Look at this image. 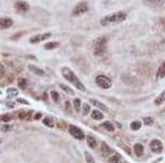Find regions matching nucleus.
<instances>
[{"label":"nucleus","mask_w":165,"mask_h":163,"mask_svg":"<svg viewBox=\"0 0 165 163\" xmlns=\"http://www.w3.org/2000/svg\"><path fill=\"white\" fill-rule=\"evenodd\" d=\"M134 153L137 157H142V153H144V146H142V144H138V143L135 144L134 145Z\"/></svg>","instance_id":"nucleus-14"},{"label":"nucleus","mask_w":165,"mask_h":163,"mask_svg":"<svg viewBox=\"0 0 165 163\" xmlns=\"http://www.w3.org/2000/svg\"><path fill=\"white\" fill-rule=\"evenodd\" d=\"M13 25V20L9 17H2L0 19V28L1 29H8Z\"/></svg>","instance_id":"nucleus-10"},{"label":"nucleus","mask_w":165,"mask_h":163,"mask_svg":"<svg viewBox=\"0 0 165 163\" xmlns=\"http://www.w3.org/2000/svg\"><path fill=\"white\" fill-rule=\"evenodd\" d=\"M28 69L30 70L33 73L37 74V75H41V76H42V75H44V71H43V70H41L40 68H38V67L34 66V64H29Z\"/></svg>","instance_id":"nucleus-13"},{"label":"nucleus","mask_w":165,"mask_h":163,"mask_svg":"<svg viewBox=\"0 0 165 163\" xmlns=\"http://www.w3.org/2000/svg\"><path fill=\"white\" fill-rule=\"evenodd\" d=\"M101 155L103 156H108L109 153H111V148L107 145L106 143H101Z\"/></svg>","instance_id":"nucleus-16"},{"label":"nucleus","mask_w":165,"mask_h":163,"mask_svg":"<svg viewBox=\"0 0 165 163\" xmlns=\"http://www.w3.org/2000/svg\"><path fill=\"white\" fill-rule=\"evenodd\" d=\"M95 82L96 84L101 87V88H103V89H109L111 87L110 79H108L106 75H103V74H101V75H97L95 79Z\"/></svg>","instance_id":"nucleus-5"},{"label":"nucleus","mask_w":165,"mask_h":163,"mask_svg":"<svg viewBox=\"0 0 165 163\" xmlns=\"http://www.w3.org/2000/svg\"><path fill=\"white\" fill-rule=\"evenodd\" d=\"M68 131H69L70 135L71 136H73V138H76V140H84L85 135L84 133H83V131L81 130L80 128L76 127V126H69V129H68Z\"/></svg>","instance_id":"nucleus-6"},{"label":"nucleus","mask_w":165,"mask_h":163,"mask_svg":"<svg viewBox=\"0 0 165 163\" xmlns=\"http://www.w3.org/2000/svg\"><path fill=\"white\" fill-rule=\"evenodd\" d=\"M157 79H162L165 77V61L160 66L159 70H157Z\"/></svg>","instance_id":"nucleus-15"},{"label":"nucleus","mask_w":165,"mask_h":163,"mask_svg":"<svg viewBox=\"0 0 165 163\" xmlns=\"http://www.w3.org/2000/svg\"><path fill=\"white\" fill-rule=\"evenodd\" d=\"M62 74H63V76H64V79H67V81L69 82V83H71L73 86H76L77 89L81 90V91H84L85 90V86L81 83L80 79H78L77 75H76L69 68H66V67L62 68Z\"/></svg>","instance_id":"nucleus-2"},{"label":"nucleus","mask_w":165,"mask_h":163,"mask_svg":"<svg viewBox=\"0 0 165 163\" xmlns=\"http://www.w3.org/2000/svg\"><path fill=\"white\" fill-rule=\"evenodd\" d=\"M17 101L20 102V103H24V104H28V102L25 101V100H23V99H17Z\"/></svg>","instance_id":"nucleus-36"},{"label":"nucleus","mask_w":165,"mask_h":163,"mask_svg":"<svg viewBox=\"0 0 165 163\" xmlns=\"http://www.w3.org/2000/svg\"><path fill=\"white\" fill-rule=\"evenodd\" d=\"M145 2L151 8H161L164 4L165 0H145Z\"/></svg>","instance_id":"nucleus-11"},{"label":"nucleus","mask_w":165,"mask_h":163,"mask_svg":"<svg viewBox=\"0 0 165 163\" xmlns=\"http://www.w3.org/2000/svg\"><path fill=\"white\" fill-rule=\"evenodd\" d=\"M43 125H45L47 127H54V123H53V120H52V118L50 117H47V118H44L43 119Z\"/></svg>","instance_id":"nucleus-27"},{"label":"nucleus","mask_w":165,"mask_h":163,"mask_svg":"<svg viewBox=\"0 0 165 163\" xmlns=\"http://www.w3.org/2000/svg\"><path fill=\"white\" fill-rule=\"evenodd\" d=\"M120 162V156L118 153H114L109 159V163H119Z\"/></svg>","instance_id":"nucleus-26"},{"label":"nucleus","mask_w":165,"mask_h":163,"mask_svg":"<svg viewBox=\"0 0 165 163\" xmlns=\"http://www.w3.org/2000/svg\"><path fill=\"white\" fill-rule=\"evenodd\" d=\"M40 116H41V114H37L35 118H36V119H39V118H40Z\"/></svg>","instance_id":"nucleus-39"},{"label":"nucleus","mask_w":165,"mask_h":163,"mask_svg":"<svg viewBox=\"0 0 165 163\" xmlns=\"http://www.w3.org/2000/svg\"><path fill=\"white\" fill-rule=\"evenodd\" d=\"M86 143H88L89 147H91V148H96V146H97L96 140L93 138V136H91V135H88V136H86Z\"/></svg>","instance_id":"nucleus-17"},{"label":"nucleus","mask_w":165,"mask_h":163,"mask_svg":"<svg viewBox=\"0 0 165 163\" xmlns=\"http://www.w3.org/2000/svg\"><path fill=\"white\" fill-rule=\"evenodd\" d=\"M15 9L21 13L27 12V11L29 10V4L26 2V1H16Z\"/></svg>","instance_id":"nucleus-9"},{"label":"nucleus","mask_w":165,"mask_h":163,"mask_svg":"<svg viewBox=\"0 0 165 163\" xmlns=\"http://www.w3.org/2000/svg\"><path fill=\"white\" fill-rule=\"evenodd\" d=\"M90 102H91V103H92V104H93L95 107H98V108H101V111H104V112H108V107H107L105 104H103L101 102L97 101V100H95V99H91V100H90Z\"/></svg>","instance_id":"nucleus-12"},{"label":"nucleus","mask_w":165,"mask_h":163,"mask_svg":"<svg viewBox=\"0 0 165 163\" xmlns=\"http://www.w3.org/2000/svg\"><path fill=\"white\" fill-rule=\"evenodd\" d=\"M153 122H154V119L152 117H145L144 118V123L146 126H152Z\"/></svg>","instance_id":"nucleus-30"},{"label":"nucleus","mask_w":165,"mask_h":163,"mask_svg":"<svg viewBox=\"0 0 165 163\" xmlns=\"http://www.w3.org/2000/svg\"><path fill=\"white\" fill-rule=\"evenodd\" d=\"M18 94V91L17 89H15V88H8L7 89V96H8L9 98H13V97H16Z\"/></svg>","instance_id":"nucleus-22"},{"label":"nucleus","mask_w":165,"mask_h":163,"mask_svg":"<svg viewBox=\"0 0 165 163\" xmlns=\"http://www.w3.org/2000/svg\"><path fill=\"white\" fill-rule=\"evenodd\" d=\"M5 73V69H3V66H1V75H3Z\"/></svg>","instance_id":"nucleus-38"},{"label":"nucleus","mask_w":165,"mask_h":163,"mask_svg":"<svg viewBox=\"0 0 165 163\" xmlns=\"http://www.w3.org/2000/svg\"><path fill=\"white\" fill-rule=\"evenodd\" d=\"M59 87L62 88L63 90H64L65 92H67L68 94H70V96H73L75 94V91L70 88V87H68V86H66V85H64V84H59Z\"/></svg>","instance_id":"nucleus-23"},{"label":"nucleus","mask_w":165,"mask_h":163,"mask_svg":"<svg viewBox=\"0 0 165 163\" xmlns=\"http://www.w3.org/2000/svg\"><path fill=\"white\" fill-rule=\"evenodd\" d=\"M91 117L93 118V119H95V120H101L104 118V115L101 114L99 111H93V112L91 113Z\"/></svg>","instance_id":"nucleus-20"},{"label":"nucleus","mask_w":165,"mask_h":163,"mask_svg":"<svg viewBox=\"0 0 165 163\" xmlns=\"http://www.w3.org/2000/svg\"><path fill=\"white\" fill-rule=\"evenodd\" d=\"M107 49V40L106 38H97L93 42V53L95 56H103Z\"/></svg>","instance_id":"nucleus-3"},{"label":"nucleus","mask_w":165,"mask_h":163,"mask_svg":"<svg viewBox=\"0 0 165 163\" xmlns=\"http://www.w3.org/2000/svg\"><path fill=\"white\" fill-rule=\"evenodd\" d=\"M26 114H27V113H26V112H23V111H21V112H18V115H20V118H22V119L26 117Z\"/></svg>","instance_id":"nucleus-35"},{"label":"nucleus","mask_w":165,"mask_h":163,"mask_svg":"<svg viewBox=\"0 0 165 163\" xmlns=\"http://www.w3.org/2000/svg\"><path fill=\"white\" fill-rule=\"evenodd\" d=\"M73 106H75L76 111H79L81 107V102H80V99H78V98H76L75 100H73Z\"/></svg>","instance_id":"nucleus-31"},{"label":"nucleus","mask_w":165,"mask_h":163,"mask_svg":"<svg viewBox=\"0 0 165 163\" xmlns=\"http://www.w3.org/2000/svg\"><path fill=\"white\" fill-rule=\"evenodd\" d=\"M89 10V5L86 1H80V2L76 4V7L72 10V15L73 16H80L86 13Z\"/></svg>","instance_id":"nucleus-4"},{"label":"nucleus","mask_w":165,"mask_h":163,"mask_svg":"<svg viewBox=\"0 0 165 163\" xmlns=\"http://www.w3.org/2000/svg\"><path fill=\"white\" fill-rule=\"evenodd\" d=\"M164 101H165V90L161 92V93L157 97V99L154 100V104L155 105H161Z\"/></svg>","instance_id":"nucleus-19"},{"label":"nucleus","mask_w":165,"mask_h":163,"mask_svg":"<svg viewBox=\"0 0 165 163\" xmlns=\"http://www.w3.org/2000/svg\"><path fill=\"white\" fill-rule=\"evenodd\" d=\"M101 127L105 129V130H107L108 132H114V125L111 123L110 121H105V122H103L101 123Z\"/></svg>","instance_id":"nucleus-18"},{"label":"nucleus","mask_w":165,"mask_h":163,"mask_svg":"<svg viewBox=\"0 0 165 163\" xmlns=\"http://www.w3.org/2000/svg\"><path fill=\"white\" fill-rule=\"evenodd\" d=\"M51 98L52 100L54 102H58L59 101V94L57 91H55V90H52L51 91Z\"/></svg>","instance_id":"nucleus-28"},{"label":"nucleus","mask_w":165,"mask_h":163,"mask_svg":"<svg viewBox=\"0 0 165 163\" xmlns=\"http://www.w3.org/2000/svg\"><path fill=\"white\" fill-rule=\"evenodd\" d=\"M126 19V13L124 12H114L110 15L104 16L101 19V26H110V25H116V24H120L122 22Z\"/></svg>","instance_id":"nucleus-1"},{"label":"nucleus","mask_w":165,"mask_h":163,"mask_svg":"<svg viewBox=\"0 0 165 163\" xmlns=\"http://www.w3.org/2000/svg\"><path fill=\"white\" fill-rule=\"evenodd\" d=\"M142 128V122L139 120H135L131 123V129L133 131H138Z\"/></svg>","instance_id":"nucleus-21"},{"label":"nucleus","mask_w":165,"mask_h":163,"mask_svg":"<svg viewBox=\"0 0 165 163\" xmlns=\"http://www.w3.org/2000/svg\"><path fill=\"white\" fill-rule=\"evenodd\" d=\"M12 129V127L11 126H7V125H3L2 126V128H1V130L5 132V131H9V130H11Z\"/></svg>","instance_id":"nucleus-34"},{"label":"nucleus","mask_w":165,"mask_h":163,"mask_svg":"<svg viewBox=\"0 0 165 163\" xmlns=\"http://www.w3.org/2000/svg\"><path fill=\"white\" fill-rule=\"evenodd\" d=\"M56 47H58V43L57 42H49V43H47L44 45V49H54Z\"/></svg>","instance_id":"nucleus-25"},{"label":"nucleus","mask_w":165,"mask_h":163,"mask_svg":"<svg viewBox=\"0 0 165 163\" xmlns=\"http://www.w3.org/2000/svg\"><path fill=\"white\" fill-rule=\"evenodd\" d=\"M150 149L154 153H161L163 150L162 142L160 140H152L150 142Z\"/></svg>","instance_id":"nucleus-7"},{"label":"nucleus","mask_w":165,"mask_h":163,"mask_svg":"<svg viewBox=\"0 0 165 163\" xmlns=\"http://www.w3.org/2000/svg\"><path fill=\"white\" fill-rule=\"evenodd\" d=\"M18 86H20V88H22V89H25L26 86H27V82H26L25 79H18Z\"/></svg>","instance_id":"nucleus-29"},{"label":"nucleus","mask_w":165,"mask_h":163,"mask_svg":"<svg viewBox=\"0 0 165 163\" xmlns=\"http://www.w3.org/2000/svg\"><path fill=\"white\" fill-rule=\"evenodd\" d=\"M51 37V33L50 32H47V33H41V34H37L35 37H31L29 42L30 43H39V42H41V41H44L49 39Z\"/></svg>","instance_id":"nucleus-8"},{"label":"nucleus","mask_w":165,"mask_h":163,"mask_svg":"<svg viewBox=\"0 0 165 163\" xmlns=\"http://www.w3.org/2000/svg\"><path fill=\"white\" fill-rule=\"evenodd\" d=\"M84 157H85V161L86 163H95V160H94V157L91 155L88 151H84Z\"/></svg>","instance_id":"nucleus-24"},{"label":"nucleus","mask_w":165,"mask_h":163,"mask_svg":"<svg viewBox=\"0 0 165 163\" xmlns=\"http://www.w3.org/2000/svg\"><path fill=\"white\" fill-rule=\"evenodd\" d=\"M90 113V105L88 103H84L83 105V111H82V114L83 115H88Z\"/></svg>","instance_id":"nucleus-33"},{"label":"nucleus","mask_w":165,"mask_h":163,"mask_svg":"<svg viewBox=\"0 0 165 163\" xmlns=\"http://www.w3.org/2000/svg\"><path fill=\"white\" fill-rule=\"evenodd\" d=\"M7 106H11V107H13V106H14V103H7Z\"/></svg>","instance_id":"nucleus-37"},{"label":"nucleus","mask_w":165,"mask_h":163,"mask_svg":"<svg viewBox=\"0 0 165 163\" xmlns=\"http://www.w3.org/2000/svg\"><path fill=\"white\" fill-rule=\"evenodd\" d=\"M11 119H12V117H11L10 114H3L2 116H1V120H2L3 122H8L10 121Z\"/></svg>","instance_id":"nucleus-32"}]
</instances>
